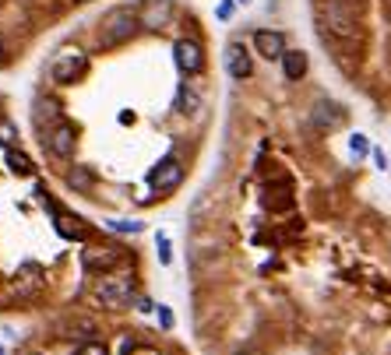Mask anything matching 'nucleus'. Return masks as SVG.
Instances as JSON below:
<instances>
[{
	"instance_id": "1",
	"label": "nucleus",
	"mask_w": 391,
	"mask_h": 355,
	"mask_svg": "<svg viewBox=\"0 0 391 355\" xmlns=\"http://www.w3.org/2000/svg\"><path fill=\"white\" fill-rule=\"evenodd\" d=\"M138 25H141V22H138V11H131V8H113V11L102 18V25H99V42H102V46H120V42H127V39L134 35Z\"/></svg>"
},
{
	"instance_id": "2",
	"label": "nucleus",
	"mask_w": 391,
	"mask_h": 355,
	"mask_svg": "<svg viewBox=\"0 0 391 355\" xmlns=\"http://www.w3.org/2000/svg\"><path fill=\"white\" fill-rule=\"evenodd\" d=\"M85 53L81 49H64L61 56H53V81L57 85H74V78L85 74Z\"/></svg>"
},
{
	"instance_id": "3",
	"label": "nucleus",
	"mask_w": 391,
	"mask_h": 355,
	"mask_svg": "<svg viewBox=\"0 0 391 355\" xmlns=\"http://www.w3.org/2000/svg\"><path fill=\"white\" fill-rule=\"evenodd\" d=\"M131 295H134V281L131 278H102L95 285V299L102 306H124V303H131Z\"/></svg>"
},
{
	"instance_id": "4",
	"label": "nucleus",
	"mask_w": 391,
	"mask_h": 355,
	"mask_svg": "<svg viewBox=\"0 0 391 355\" xmlns=\"http://www.w3.org/2000/svg\"><path fill=\"white\" fill-rule=\"evenodd\" d=\"M180 180H184V165H180V158H177V155L162 158V162L148 172L152 190H173V187H180Z\"/></svg>"
},
{
	"instance_id": "5",
	"label": "nucleus",
	"mask_w": 391,
	"mask_h": 355,
	"mask_svg": "<svg viewBox=\"0 0 391 355\" xmlns=\"http://www.w3.org/2000/svg\"><path fill=\"white\" fill-rule=\"evenodd\" d=\"M173 56H177V67L184 74H198L205 67V53H201V42L194 39H177L173 42Z\"/></svg>"
},
{
	"instance_id": "6",
	"label": "nucleus",
	"mask_w": 391,
	"mask_h": 355,
	"mask_svg": "<svg viewBox=\"0 0 391 355\" xmlns=\"http://www.w3.org/2000/svg\"><path fill=\"white\" fill-rule=\"evenodd\" d=\"M170 15H173V0H145V8H141L138 22H141V28L159 32L166 22H170Z\"/></svg>"
},
{
	"instance_id": "7",
	"label": "nucleus",
	"mask_w": 391,
	"mask_h": 355,
	"mask_svg": "<svg viewBox=\"0 0 391 355\" xmlns=\"http://www.w3.org/2000/svg\"><path fill=\"white\" fill-rule=\"evenodd\" d=\"M226 71H230V78H237V81H247V78L254 74L250 53H247L244 42H230V46H226Z\"/></svg>"
},
{
	"instance_id": "8",
	"label": "nucleus",
	"mask_w": 391,
	"mask_h": 355,
	"mask_svg": "<svg viewBox=\"0 0 391 355\" xmlns=\"http://www.w3.org/2000/svg\"><path fill=\"white\" fill-rule=\"evenodd\" d=\"M254 49H257V56H264V60H282L286 35L271 32V28H261V32H254Z\"/></svg>"
},
{
	"instance_id": "9",
	"label": "nucleus",
	"mask_w": 391,
	"mask_h": 355,
	"mask_svg": "<svg viewBox=\"0 0 391 355\" xmlns=\"http://www.w3.org/2000/svg\"><path fill=\"white\" fill-rule=\"evenodd\" d=\"M81 264L88 271H109V267L117 264V250H109V247H88L81 254Z\"/></svg>"
},
{
	"instance_id": "10",
	"label": "nucleus",
	"mask_w": 391,
	"mask_h": 355,
	"mask_svg": "<svg viewBox=\"0 0 391 355\" xmlns=\"http://www.w3.org/2000/svg\"><path fill=\"white\" fill-rule=\"evenodd\" d=\"M53 225H57V232L64 236V240H81V236H85L81 218H74V215H67L61 208H53Z\"/></svg>"
},
{
	"instance_id": "11",
	"label": "nucleus",
	"mask_w": 391,
	"mask_h": 355,
	"mask_svg": "<svg viewBox=\"0 0 391 355\" xmlns=\"http://www.w3.org/2000/svg\"><path fill=\"white\" fill-rule=\"evenodd\" d=\"M282 74H286V81H300L307 74V53L303 49H286L282 53Z\"/></svg>"
},
{
	"instance_id": "12",
	"label": "nucleus",
	"mask_w": 391,
	"mask_h": 355,
	"mask_svg": "<svg viewBox=\"0 0 391 355\" xmlns=\"http://www.w3.org/2000/svg\"><path fill=\"white\" fill-rule=\"evenodd\" d=\"M49 151H53V155H61V158L74 155V127L61 124L57 131H53V134H49Z\"/></svg>"
},
{
	"instance_id": "13",
	"label": "nucleus",
	"mask_w": 391,
	"mask_h": 355,
	"mask_svg": "<svg viewBox=\"0 0 391 355\" xmlns=\"http://www.w3.org/2000/svg\"><path fill=\"white\" fill-rule=\"evenodd\" d=\"M8 165H11V172H18V176H32V172H35V162H32L25 151H18V148H8Z\"/></svg>"
},
{
	"instance_id": "14",
	"label": "nucleus",
	"mask_w": 391,
	"mask_h": 355,
	"mask_svg": "<svg viewBox=\"0 0 391 355\" xmlns=\"http://www.w3.org/2000/svg\"><path fill=\"white\" fill-rule=\"evenodd\" d=\"M177 106H180L184 113H201V92H198L194 85H184L180 95H177Z\"/></svg>"
},
{
	"instance_id": "15",
	"label": "nucleus",
	"mask_w": 391,
	"mask_h": 355,
	"mask_svg": "<svg viewBox=\"0 0 391 355\" xmlns=\"http://www.w3.org/2000/svg\"><path fill=\"white\" fill-rule=\"evenodd\" d=\"M15 141H18V127L8 124V120H0V145H4V148H15Z\"/></svg>"
},
{
	"instance_id": "16",
	"label": "nucleus",
	"mask_w": 391,
	"mask_h": 355,
	"mask_svg": "<svg viewBox=\"0 0 391 355\" xmlns=\"http://www.w3.org/2000/svg\"><path fill=\"white\" fill-rule=\"evenodd\" d=\"M78 355H109V352H106L102 341H85V345L78 348Z\"/></svg>"
},
{
	"instance_id": "17",
	"label": "nucleus",
	"mask_w": 391,
	"mask_h": 355,
	"mask_svg": "<svg viewBox=\"0 0 391 355\" xmlns=\"http://www.w3.org/2000/svg\"><path fill=\"white\" fill-rule=\"evenodd\" d=\"M349 148H353V155H367V138L363 134H353L349 138Z\"/></svg>"
},
{
	"instance_id": "18",
	"label": "nucleus",
	"mask_w": 391,
	"mask_h": 355,
	"mask_svg": "<svg viewBox=\"0 0 391 355\" xmlns=\"http://www.w3.org/2000/svg\"><path fill=\"white\" fill-rule=\"evenodd\" d=\"M88 183H92V180H88V172H81V169H74V172H71V187H81V190H85Z\"/></svg>"
},
{
	"instance_id": "19",
	"label": "nucleus",
	"mask_w": 391,
	"mask_h": 355,
	"mask_svg": "<svg viewBox=\"0 0 391 355\" xmlns=\"http://www.w3.org/2000/svg\"><path fill=\"white\" fill-rule=\"evenodd\" d=\"M233 8H237V0H222V8H218V18H222V22H230V18H233Z\"/></svg>"
},
{
	"instance_id": "20",
	"label": "nucleus",
	"mask_w": 391,
	"mask_h": 355,
	"mask_svg": "<svg viewBox=\"0 0 391 355\" xmlns=\"http://www.w3.org/2000/svg\"><path fill=\"white\" fill-rule=\"evenodd\" d=\"M109 225H113L117 232H141V225H138V222H109Z\"/></svg>"
},
{
	"instance_id": "21",
	"label": "nucleus",
	"mask_w": 391,
	"mask_h": 355,
	"mask_svg": "<svg viewBox=\"0 0 391 355\" xmlns=\"http://www.w3.org/2000/svg\"><path fill=\"white\" fill-rule=\"evenodd\" d=\"M159 257H162V264H170V243L166 240H159Z\"/></svg>"
},
{
	"instance_id": "22",
	"label": "nucleus",
	"mask_w": 391,
	"mask_h": 355,
	"mask_svg": "<svg viewBox=\"0 0 391 355\" xmlns=\"http://www.w3.org/2000/svg\"><path fill=\"white\" fill-rule=\"evenodd\" d=\"M159 310H162V313H159V317H162V324H166V327H173V317H170V310H166V306H159Z\"/></svg>"
},
{
	"instance_id": "23",
	"label": "nucleus",
	"mask_w": 391,
	"mask_h": 355,
	"mask_svg": "<svg viewBox=\"0 0 391 355\" xmlns=\"http://www.w3.org/2000/svg\"><path fill=\"white\" fill-rule=\"evenodd\" d=\"M8 60V46H4V39H0V64Z\"/></svg>"
},
{
	"instance_id": "24",
	"label": "nucleus",
	"mask_w": 391,
	"mask_h": 355,
	"mask_svg": "<svg viewBox=\"0 0 391 355\" xmlns=\"http://www.w3.org/2000/svg\"><path fill=\"white\" fill-rule=\"evenodd\" d=\"M0 355H4V348H0Z\"/></svg>"
}]
</instances>
